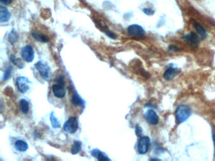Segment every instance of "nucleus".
<instances>
[{
  "label": "nucleus",
  "mask_w": 215,
  "mask_h": 161,
  "mask_svg": "<svg viewBox=\"0 0 215 161\" xmlns=\"http://www.w3.org/2000/svg\"><path fill=\"white\" fill-rule=\"evenodd\" d=\"M191 115V109L187 105H179L175 111L176 121L178 124H181L186 122Z\"/></svg>",
  "instance_id": "obj_1"
},
{
  "label": "nucleus",
  "mask_w": 215,
  "mask_h": 161,
  "mask_svg": "<svg viewBox=\"0 0 215 161\" xmlns=\"http://www.w3.org/2000/svg\"><path fill=\"white\" fill-rule=\"evenodd\" d=\"M34 66L44 80L46 81H49L50 80L51 77H52V73H51V69L49 65L42 61H39L35 64Z\"/></svg>",
  "instance_id": "obj_2"
},
{
  "label": "nucleus",
  "mask_w": 215,
  "mask_h": 161,
  "mask_svg": "<svg viewBox=\"0 0 215 161\" xmlns=\"http://www.w3.org/2000/svg\"><path fill=\"white\" fill-rule=\"evenodd\" d=\"M150 146V139L148 136H143L140 138L137 142V151L140 154H147Z\"/></svg>",
  "instance_id": "obj_3"
},
{
  "label": "nucleus",
  "mask_w": 215,
  "mask_h": 161,
  "mask_svg": "<svg viewBox=\"0 0 215 161\" xmlns=\"http://www.w3.org/2000/svg\"><path fill=\"white\" fill-rule=\"evenodd\" d=\"M78 129V122L76 117H70L64 123V130L68 133H75Z\"/></svg>",
  "instance_id": "obj_4"
},
{
  "label": "nucleus",
  "mask_w": 215,
  "mask_h": 161,
  "mask_svg": "<svg viewBox=\"0 0 215 161\" xmlns=\"http://www.w3.org/2000/svg\"><path fill=\"white\" fill-rule=\"evenodd\" d=\"M21 56L25 62H32L35 58V52L33 47L30 45L24 46L22 49Z\"/></svg>",
  "instance_id": "obj_5"
},
{
  "label": "nucleus",
  "mask_w": 215,
  "mask_h": 161,
  "mask_svg": "<svg viewBox=\"0 0 215 161\" xmlns=\"http://www.w3.org/2000/svg\"><path fill=\"white\" fill-rule=\"evenodd\" d=\"M30 81L29 79L24 76H19L16 79V85L19 91L24 94L26 93L29 89V84Z\"/></svg>",
  "instance_id": "obj_6"
},
{
  "label": "nucleus",
  "mask_w": 215,
  "mask_h": 161,
  "mask_svg": "<svg viewBox=\"0 0 215 161\" xmlns=\"http://www.w3.org/2000/svg\"><path fill=\"white\" fill-rule=\"evenodd\" d=\"M127 33L129 35L135 37H143L145 35L144 30L140 25L137 24L131 25L127 28Z\"/></svg>",
  "instance_id": "obj_7"
},
{
  "label": "nucleus",
  "mask_w": 215,
  "mask_h": 161,
  "mask_svg": "<svg viewBox=\"0 0 215 161\" xmlns=\"http://www.w3.org/2000/svg\"><path fill=\"white\" fill-rule=\"evenodd\" d=\"M182 39L186 40L188 43L193 47H197L199 44V38L196 33L190 32L187 34L184 35Z\"/></svg>",
  "instance_id": "obj_8"
},
{
  "label": "nucleus",
  "mask_w": 215,
  "mask_h": 161,
  "mask_svg": "<svg viewBox=\"0 0 215 161\" xmlns=\"http://www.w3.org/2000/svg\"><path fill=\"white\" fill-rule=\"evenodd\" d=\"M145 119L148 123L152 125H156L159 122V117L157 113L153 109H149L145 113Z\"/></svg>",
  "instance_id": "obj_9"
},
{
  "label": "nucleus",
  "mask_w": 215,
  "mask_h": 161,
  "mask_svg": "<svg viewBox=\"0 0 215 161\" xmlns=\"http://www.w3.org/2000/svg\"><path fill=\"white\" fill-rule=\"evenodd\" d=\"M180 72V69L173 67H169L163 73V78L167 81H170L174 79Z\"/></svg>",
  "instance_id": "obj_10"
},
{
  "label": "nucleus",
  "mask_w": 215,
  "mask_h": 161,
  "mask_svg": "<svg viewBox=\"0 0 215 161\" xmlns=\"http://www.w3.org/2000/svg\"><path fill=\"white\" fill-rule=\"evenodd\" d=\"M64 86H61L60 84H53L52 89L54 95L57 98H63L66 95V90L63 87Z\"/></svg>",
  "instance_id": "obj_11"
},
{
  "label": "nucleus",
  "mask_w": 215,
  "mask_h": 161,
  "mask_svg": "<svg viewBox=\"0 0 215 161\" xmlns=\"http://www.w3.org/2000/svg\"><path fill=\"white\" fill-rule=\"evenodd\" d=\"M10 13L5 6H1L0 7V22L2 23L7 22L10 18Z\"/></svg>",
  "instance_id": "obj_12"
},
{
  "label": "nucleus",
  "mask_w": 215,
  "mask_h": 161,
  "mask_svg": "<svg viewBox=\"0 0 215 161\" xmlns=\"http://www.w3.org/2000/svg\"><path fill=\"white\" fill-rule=\"evenodd\" d=\"M92 155L93 157L96 158L100 161H109L110 160L98 149H94L92 150Z\"/></svg>",
  "instance_id": "obj_13"
},
{
  "label": "nucleus",
  "mask_w": 215,
  "mask_h": 161,
  "mask_svg": "<svg viewBox=\"0 0 215 161\" xmlns=\"http://www.w3.org/2000/svg\"><path fill=\"white\" fill-rule=\"evenodd\" d=\"M15 147L18 151L23 152L28 150L29 145L26 142L22 140H18L15 143Z\"/></svg>",
  "instance_id": "obj_14"
},
{
  "label": "nucleus",
  "mask_w": 215,
  "mask_h": 161,
  "mask_svg": "<svg viewBox=\"0 0 215 161\" xmlns=\"http://www.w3.org/2000/svg\"><path fill=\"white\" fill-rule=\"evenodd\" d=\"M32 35L34 39L39 42H43V43H47L49 42L48 37L46 35L42 34V33H40L39 32H32Z\"/></svg>",
  "instance_id": "obj_15"
},
{
  "label": "nucleus",
  "mask_w": 215,
  "mask_h": 161,
  "mask_svg": "<svg viewBox=\"0 0 215 161\" xmlns=\"http://www.w3.org/2000/svg\"><path fill=\"white\" fill-rule=\"evenodd\" d=\"M20 108L21 112L23 114H27L29 112V104L28 101L25 99H22L19 102Z\"/></svg>",
  "instance_id": "obj_16"
},
{
  "label": "nucleus",
  "mask_w": 215,
  "mask_h": 161,
  "mask_svg": "<svg viewBox=\"0 0 215 161\" xmlns=\"http://www.w3.org/2000/svg\"><path fill=\"white\" fill-rule=\"evenodd\" d=\"M71 102L75 106H80L84 105V101L81 97L76 93H75L71 97Z\"/></svg>",
  "instance_id": "obj_17"
},
{
  "label": "nucleus",
  "mask_w": 215,
  "mask_h": 161,
  "mask_svg": "<svg viewBox=\"0 0 215 161\" xmlns=\"http://www.w3.org/2000/svg\"><path fill=\"white\" fill-rule=\"evenodd\" d=\"M194 28L202 39H205L206 37V35H207L206 31L201 24L198 23H196L194 24Z\"/></svg>",
  "instance_id": "obj_18"
},
{
  "label": "nucleus",
  "mask_w": 215,
  "mask_h": 161,
  "mask_svg": "<svg viewBox=\"0 0 215 161\" xmlns=\"http://www.w3.org/2000/svg\"><path fill=\"white\" fill-rule=\"evenodd\" d=\"M50 120L51 125H52V126L54 129H58L61 127V124L58 121L57 117L55 116L54 112H52L50 114Z\"/></svg>",
  "instance_id": "obj_19"
},
{
  "label": "nucleus",
  "mask_w": 215,
  "mask_h": 161,
  "mask_svg": "<svg viewBox=\"0 0 215 161\" xmlns=\"http://www.w3.org/2000/svg\"><path fill=\"white\" fill-rule=\"evenodd\" d=\"M10 60L12 61V62L16 66H17L20 69H23L25 67V65L22 62V60L20 58L16 57L14 55H11L10 56Z\"/></svg>",
  "instance_id": "obj_20"
},
{
  "label": "nucleus",
  "mask_w": 215,
  "mask_h": 161,
  "mask_svg": "<svg viewBox=\"0 0 215 161\" xmlns=\"http://www.w3.org/2000/svg\"><path fill=\"white\" fill-rule=\"evenodd\" d=\"M81 149V142L78 140H75L71 148V153L73 155L77 154Z\"/></svg>",
  "instance_id": "obj_21"
},
{
  "label": "nucleus",
  "mask_w": 215,
  "mask_h": 161,
  "mask_svg": "<svg viewBox=\"0 0 215 161\" xmlns=\"http://www.w3.org/2000/svg\"><path fill=\"white\" fill-rule=\"evenodd\" d=\"M12 67L8 66L4 72L3 77V81H6L9 79L12 76Z\"/></svg>",
  "instance_id": "obj_22"
},
{
  "label": "nucleus",
  "mask_w": 215,
  "mask_h": 161,
  "mask_svg": "<svg viewBox=\"0 0 215 161\" xmlns=\"http://www.w3.org/2000/svg\"><path fill=\"white\" fill-rule=\"evenodd\" d=\"M17 40H18V35H17V33H16V32H15L14 30H12L9 35V41L12 44H14L15 43H16Z\"/></svg>",
  "instance_id": "obj_23"
},
{
  "label": "nucleus",
  "mask_w": 215,
  "mask_h": 161,
  "mask_svg": "<svg viewBox=\"0 0 215 161\" xmlns=\"http://www.w3.org/2000/svg\"><path fill=\"white\" fill-rule=\"evenodd\" d=\"M135 131H136V134L137 137H141V135L143 133V130L141 129V127L139 125H136Z\"/></svg>",
  "instance_id": "obj_24"
},
{
  "label": "nucleus",
  "mask_w": 215,
  "mask_h": 161,
  "mask_svg": "<svg viewBox=\"0 0 215 161\" xmlns=\"http://www.w3.org/2000/svg\"><path fill=\"white\" fill-rule=\"evenodd\" d=\"M57 84H60V85H61V86H64V77L63 75H60L58 78L57 79Z\"/></svg>",
  "instance_id": "obj_25"
},
{
  "label": "nucleus",
  "mask_w": 215,
  "mask_h": 161,
  "mask_svg": "<svg viewBox=\"0 0 215 161\" xmlns=\"http://www.w3.org/2000/svg\"><path fill=\"white\" fill-rule=\"evenodd\" d=\"M143 11L146 15H149V16L153 15L154 14V10H153L152 9H151V8H144V9L143 10Z\"/></svg>",
  "instance_id": "obj_26"
},
{
  "label": "nucleus",
  "mask_w": 215,
  "mask_h": 161,
  "mask_svg": "<svg viewBox=\"0 0 215 161\" xmlns=\"http://www.w3.org/2000/svg\"><path fill=\"white\" fill-rule=\"evenodd\" d=\"M168 51H170V52H177V51H179L180 49L179 47H176L175 45H170L168 46Z\"/></svg>",
  "instance_id": "obj_27"
},
{
  "label": "nucleus",
  "mask_w": 215,
  "mask_h": 161,
  "mask_svg": "<svg viewBox=\"0 0 215 161\" xmlns=\"http://www.w3.org/2000/svg\"><path fill=\"white\" fill-rule=\"evenodd\" d=\"M106 34L107 36H109V37H110L111 39H115L116 38V35L114 34V33L113 32H112L109 30H107L106 32Z\"/></svg>",
  "instance_id": "obj_28"
},
{
  "label": "nucleus",
  "mask_w": 215,
  "mask_h": 161,
  "mask_svg": "<svg viewBox=\"0 0 215 161\" xmlns=\"http://www.w3.org/2000/svg\"><path fill=\"white\" fill-rule=\"evenodd\" d=\"M0 1L4 5H10L12 2V0H0Z\"/></svg>",
  "instance_id": "obj_29"
},
{
  "label": "nucleus",
  "mask_w": 215,
  "mask_h": 161,
  "mask_svg": "<svg viewBox=\"0 0 215 161\" xmlns=\"http://www.w3.org/2000/svg\"><path fill=\"white\" fill-rule=\"evenodd\" d=\"M213 138L214 140V149H215V134H213Z\"/></svg>",
  "instance_id": "obj_30"
}]
</instances>
